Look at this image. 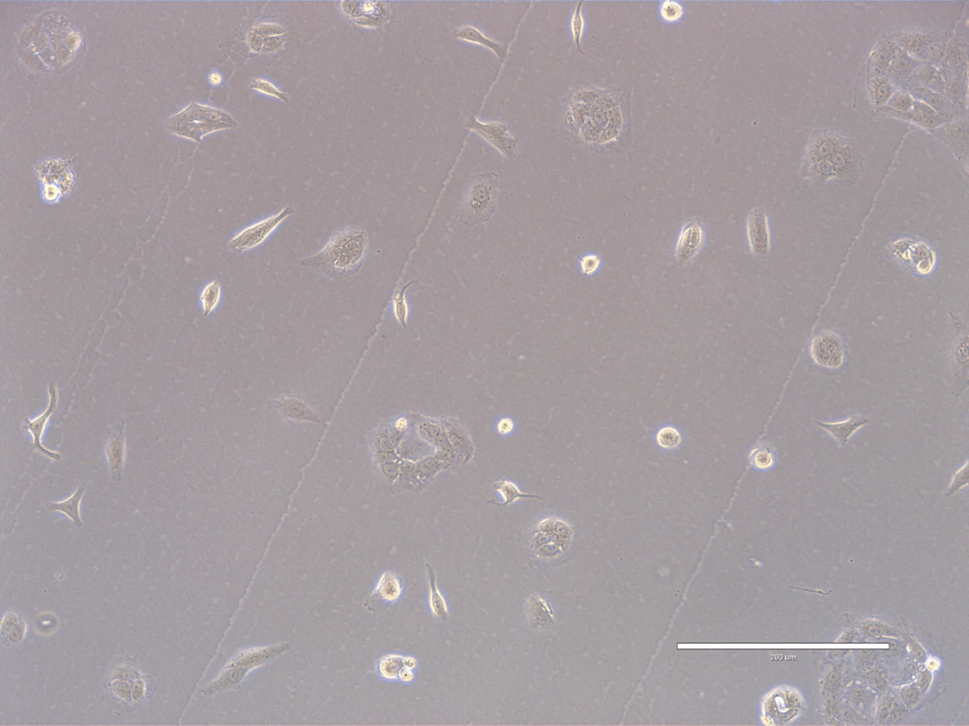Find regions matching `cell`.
<instances>
[{"mask_svg":"<svg viewBox=\"0 0 969 726\" xmlns=\"http://www.w3.org/2000/svg\"><path fill=\"white\" fill-rule=\"evenodd\" d=\"M572 538V527L566 521L554 517L543 518L532 530L531 550L538 558H556L566 552Z\"/></svg>","mask_w":969,"mask_h":726,"instance_id":"obj_4","label":"cell"},{"mask_svg":"<svg viewBox=\"0 0 969 726\" xmlns=\"http://www.w3.org/2000/svg\"><path fill=\"white\" fill-rule=\"evenodd\" d=\"M685 14V9L680 2L663 1L660 5V16L663 21L673 23L679 21Z\"/></svg>","mask_w":969,"mask_h":726,"instance_id":"obj_28","label":"cell"},{"mask_svg":"<svg viewBox=\"0 0 969 726\" xmlns=\"http://www.w3.org/2000/svg\"><path fill=\"white\" fill-rule=\"evenodd\" d=\"M368 250V236L360 227H348L334 233L325 246L301 264L336 278L355 275L362 267Z\"/></svg>","mask_w":969,"mask_h":726,"instance_id":"obj_2","label":"cell"},{"mask_svg":"<svg viewBox=\"0 0 969 726\" xmlns=\"http://www.w3.org/2000/svg\"><path fill=\"white\" fill-rule=\"evenodd\" d=\"M573 106V116L582 138L591 143L613 141L622 132L623 115L618 101L605 90H585L578 93Z\"/></svg>","mask_w":969,"mask_h":726,"instance_id":"obj_1","label":"cell"},{"mask_svg":"<svg viewBox=\"0 0 969 726\" xmlns=\"http://www.w3.org/2000/svg\"><path fill=\"white\" fill-rule=\"evenodd\" d=\"M84 494V485L81 484L77 491L74 492V494L71 495V497L69 498L68 500L60 501V503H49L46 507L51 511L64 513L66 517L71 519L75 526L81 527L84 522L81 520L80 515V504Z\"/></svg>","mask_w":969,"mask_h":726,"instance_id":"obj_20","label":"cell"},{"mask_svg":"<svg viewBox=\"0 0 969 726\" xmlns=\"http://www.w3.org/2000/svg\"><path fill=\"white\" fill-rule=\"evenodd\" d=\"M403 667L407 669L416 670L418 666V661L414 657H403Z\"/></svg>","mask_w":969,"mask_h":726,"instance_id":"obj_38","label":"cell"},{"mask_svg":"<svg viewBox=\"0 0 969 726\" xmlns=\"http://www.w3.org/2000/svg\"><path fill=\"white\" fill-rule=\"evenodd\" d=\"M416 281L410 282L409 284L404 286L400 293H396L392 299L393 314L400 325L406 326L407 321L409 318V305L406 298V291Z\"/></svg>","mask_w":969,"mask_h":726,"instance_id":"obj_24","label":"cell"},{"mask_svg":"<svg viewBox=\"0 0 969 726\" xmlns=\"http://www.w3.org/2000/svg\"><path fill=\"white\" fill-rule=\"evenodd\" d=\"M403 657L401 655H385L378 663V673L383 680L390 682L398 680V675L403 667Z\"/></svg>","mask_w":969,"mask_h":726,"instance_id":"obj_23","label":"cell"},{"mask_svg":"<svg viewBox=\"0 0 969 726\" xmlns=\"http://www.w3.org/2000/svg\"><path fill=\"white\" fill-rule=\"evenodd\" d=\"M415 679L416 675L414 670L407 669V667H403V669H401L400 675H398V680L403 682L404 684H411L415 681Z\"/></svg>","mask_w":969,"mask_h":726,"instance_id":"obj_35","label":"cell"},{"mask_svg":"<svg viewBox=\"0 0 969 726\" xmlns=\"http://www.w3.org/2000/svg\"><path fill=\"white\" fill-rule=\"evenodd\" d=\"M583 4L584 2L578 3L577 7H576L571 19L573 39H574L576 46H577V48L580 49L582 54H583V51H581V44L585 30V20L583 14H582V5Z\"/></svg>","mask_w":969,"mask_h":726,"instance_id":"obj_27","label":"cell"},{"mask_svg":"<svg viewBox=\"0 0 969 726\" xmlns=\"http://www.w3.org/2000/svg\"><path fill=\"white\" fill-rule=\"evenodd\" d=\"M867 423H868V419L865 416L858 415L837 423L816 421L815 424L828 431L842 447H845L855 431L860 430Z\"/></svg>","mask_w":969,"mask_h":726,"instance_id":"obj_16","label":"cell"},{"mask_svg":"<svg viewBox=\"0 0 969 726\" xmlns=\"http://www.w3.org/2000/svg\"><path fill=\"white\" fill-rule=\"evenodd\" d=\"M39 173V180L42 185L46 183H52L59 186L65 196L71 194L75 186L74 173L68 166L64 165L62 162L49 161L40 166Z\"/></svg>","mask_w":969,"mask_h":726,"instance_id":"obj_14","label":"cell"},{"mask_svg":"<svg viewBox=\"0 0 969 726\" xmlns=\"http://www.w3.org/2000/svg\"><path fill=\"white\" fill-rule=\"evenodd\" d=\"M498 490L500 495H502V498L505 501V505L513 503L520 498L532 497V495L523 494L514 483L506 482V480L500 483Z\"/></svg>","mask_w":969,"mask_h":726,"instance_id":"obj_31","label":"cell"},{"mask_svg":"<svg viewBox=\"0 0 969 726\" xmlns=\"http://www.w3.org/2000/svg\"><path fill=\"white\" fill-rule=\"evenodd\" d=\"M27 625L24 619L14 612H9L2 620V637L10 644L19 643L25 637Z\"/></svg>","mask_w":969,"mask_h":726,"instance_id":"obj_22","label":"cell"},{"mask_svg":"<svg viewBox=\"0 0 969 726\" xmlns=\"http://www.w3.org/2000/svg\"><path fill=\"white\" fill-rule=\"evenodd\" d=\"M453 36H455L456 39L466 41V42L468 43L477 44V45L481 46L483 48L490 49L491 51H493V54H496L499 59H503V58H505L506 56L504 46H503L502 44L496 42V40L491 39V38L486 36V35L483 34L478 29L473 27V26L466 25L463 26V27L456 29V30L453 31Z\"/></svg>","mask_w":969,"mask_h":726,"instance_id":"obj_17","label":"cell"},{"mask_svg":"<svg viewBox=\"0 0 969 726\" xmlns=\"http://www.w3.org/2000/svg\"><path fill=\"white\" fill-rule=\"evenodd\" d=\"M526 615L531 622L539 626L547 625L554 620V611L548 600L539 595L529 598L526 603Z\"/></svg>","mask_w":969,"mask_h":726,"instance_id":"obj_21","label":"cell"},{"mask_svg":"<svg viewBox=\"0 0 969 726\" xmlns=\"http://www.w3.org/2000/svg\"><path fill=\"white\" fill-rule=\"evenodd\" d=\"M748 245L753 255H767L770 250V230L766 213L761 208H753L748 215L746 221Z\"/></svg>","mask_w":969,"mask_h":726,"instance_id":"obj_12","label":"cell"},{"mask_svg":"<svg viewBox=\"0 0 969 726\" xmlns=\"http://www.w3.org/2000/svg\"><path fill=\"white\" fill-rule=\"evenodd\" d=\"M251 89L257 90V91L263 93V94L278 99V100L285 101V103H287V101H289V98H288L286 93L281 91V89H276L273 84L270 83L268 81L264 80V79H253Z\"/></svg>","mask_w":969,"mask_h":726,"instance_id":"obj_29","label":"cell"},{"mask_svg":"<svg viewBox=\"0 0 969 726\" xmlns=\"http://www.w3.org/2000/svg\"><path fill=\"white\" fill-rule=\"evenodd\" d=\"M238 126V122L226 111L197 103L191 104L166 123V128L173 135L198 143L209 133L236 129Z\"/></svg>","mask_w":969,"mask_h":726,"instance_id":"obj_3","label":"cell"},{"mask_svg":"<svg viewBox=\"0 0 969 726\" xmlns=\"http://www.w3.org/2000/svg\"><path fill=\"white\" fill-rule=\"evenodd\" d=\"M910 104L912 103H910V98L906 97V96H899V97L895 98L893 104L898 109L905 110L910 106Z\"/></svg>","mask_w":969,"mask_h":726,"instance_id":"obj_36","label":"cell"},{"mask_svg":"<svg viewBox=\"0 0 969 726\" xmlns=\"http://www.w3.org/2000/svg\"><path fill=\"white\" fill-rule=\"evenodd\" d=\"M889 251L901 264L918 275H930L935 268V253L926 242L902 238L892 242Z\"/></svg>","mask_w":969,"mask_h":726,"instance_id":"obj_7","label":"cell"},{"mask_svg":"<svg viewBox=\"0 0 969 726\" xmlns=\"http://www.w3.org/2000/svg\"><path fill=\"white\" fill-rule=\"evenodd\" d=\"M968 463H965L961 469L954 474L953 480L948 489V495L955 494L961 491L963 488L968 486Z\"/></svg>","mask_w":969,"mask_h":726,"instance_id":"obj_32","label":"cell"},{"mask_svg":"<svg viewBox=\"0 0 969 726\" xmlns=\"http://www.w3.org/2000/svg\"><path fill=\"white\" fill-rule=\"evenodd\" d=\"M497 175L481 174L471 183L462 206V221L467 224L483 223L493 215L496 203Z\"/></svg>","mask_w":969,"mask_h":726,"instance_id":"obj_5","label":"cell"},{"mask_svg":"<svg viewBox=\"0 0 969 726\" xmlns=\"http://www.w3.org/2000/svg\"><path fill=\"white\" fill-rule=\"evenodd\" d=\"M810 355L818 365L828 369L840 368L845 358L842 338L833 331L822 332L811 342Z\"/></svg>","mask_w":969,"mask_h":726,"instance_id":"obj_8","label":"cell"},{"mask_svg":"<svg viewBox=\"0 0 969 726\" xmlns=\"http://www.w3.org/2000/svg\"><path fill=\"white\" fill-rule=\"evenodd\" d=\"M124 421L119 420L113 430L106 445V457L109 460L112 480L119 482L124 471L126 447H125Z\"/></svg>","mask_w":969,"mask_h":726,"instance_id":"obj_13","label":"cell"},{"mask_svg":"<svg viewBox=\"0 0 969 726\" xmlns=\"http://www.w3.org/2000/svg\"><path fill=\"white\" fill-rule=\"evenodd\" d=\"M602 259L596 253H587L581 258L580 270L585 276H593L601 269Z\"/></svg>","mask_w":969,"mask_h":726,"instance_id":"obj_30","label":"cell"},{"mask_svg":"<svg viewBox=\"0 0 969 726\" xmlns=\"http://www.w3.org/2000/svg\"><path fill=\"white\" fill-rule=\"evenodd\" d=\"M426 580L428 587V607L430 613L438 622H447L450 617L449 606L443 593L438 585L435 568L426 564Z\"/></svg>","mask_w":969,"mask_h":726,"instance_id":"obj_15","label":"cell"},{"mask_svg":"<svg viewBox=\"0 0 969 726\" xmlns=\"http://www.w3.org/2000/svg\"><path fill=\"white\" fill-rule=\"evenodd\" d=\"M407 425H408V422H407V420L403 418V417H401V418H398L397 422H396V428H397L398 430H406Z\"/></svg>","mask_w":969,"mask_h":726,"instance_id":"obj_40","label":"cell"},{"mask_svg":"<svg viewBox=\"0 0 969 726\" xmlns=\"http://www.w3.org/2000/svg\"><path fill=\"white\" fill-rule=\"evenodd\" d=\"M222 285L217 280H211L203 286L198 301L204 316L208 317L217 310L222 300Z\"/></svg>","mask_w":969,"mask_h":726,"instance_id":"obj_19","label":"cell"},{"mask_svg":"<svg viewBox=\"0 0 969 726\" xmlns=\"http://www.w3.org/2000/svg\"><path fill=\"white\" fill-rule=\"evenodd\" d=\"M889 94L890 89L887 84H881V86L878 87L877 92V99L878 101H883L885 100V99L888 98Z\"/></svg>","mask_w":969,"mask_h":726,"instance_id":"obj_37","label":"cell"},{"mask_svg":"<svg viewBox=\"0 0 969 726\" xmlns=\"http://www.w3.org/2000/svg\"><path fill=\"white\" fill-rule=\"evenodd\" d=\"M681 441H682V437H681L679 431L674 427H671V425L661 428L656 434L657 444L663 450H675V448L679 447Z\"/></svg>","mask_w":969,"mask_h":726,"instance_id":"obj_26","label":"cell"},{"mask_svg":"<svg viewBox=\"0 0 969 726\" xmlns=\"http://www.w3.org/2000/svg\"><path fill=\"white\" fill-rule=\"evenodd\" d=\"M939 662L936 659L931 658L927 662V667L930 670H937L939 667Z\"/></svg>","mask_w":969,"mask_h":726,"instance_id":"obj_42","label":"cell"},{"mask_svg":"<svg viewBox=\"0 0 969 726\" xmlns=\"http://www.w3.org/2000/svg\"><path fill=\"white\" fill-rule=\"evenodd\" d=\"M209 81L212 86H220L223 81V76L219 72H211L209 76Z\"/></svg>","mask_w":969,"mask_h":726,"instance_id":"obj_39","label":"cell"},{"mask_svg":"<svg viewBox=\"0 0 969 726\" xmlns=\"http://www.w3.org/2000/svg\"><path fill=\"white\" fill-rule=\"evenodd\" d=\"M63 197H65V195H64L59 186L52 185V183L42 185L41 198H42L44 203H48V205H55V203H59Z\"/></svg>","mask_w":969,"mask_h":726,"instance_id":"obj_33","label":"cell"},{"mask_svg":"<svg viewBox=\"0 0 969 726\" xmlns=\"http://www.w3.org/2000/svg\"><path fill=\"white\" fill-rule=\"evenodd\" d=\"M831 146V143H825V144L820 146V150L818 151L819 156H825V154L829 153V151H830L832 148Z\"/></svg>","mask_w":969,"mask_h":726,"instance_id":"obj_41","label":"cell"},{"mask_svg":"<svg viewBox=\"0 0 969 726\" xmlns=\"http://www.w3.org/2000/svg\"><path fill=\"white\" fill-rule=\"evenodd\" d=\"M293 214V208L291 206H287L276 214L241 229L240 232L233 236L229 241V250L235 253H243L261 246L271 237L276 228Z\"/></svg>","mask_w":969,"mask_h":726,"instance_id":"obj_6","label":"cell"},{"mask_svg":"<svg viewBox=\"0 0 969 726\" xmlns=\"http://www.w3.org/2000/svg\"><path fill=\"white\" fill-rule=\"evenodd\" d=\"M58 401H59V395L58 389L54 382L49 384V404L48 408L39 417L34 419L27 418L25 421L24 428L33 436V447L39 450L44 456L49 458L51 460H60L61 455L58 452L51 451L44 447L42 437L45 431L46 425L48 424L49 418L56 412Z\"/></svg>","mask_w":969,"mask_h":726,"instance_id":"obj_11","label":"cell"},{"mask_svg":"<svg viewBox=\"0 0 969 726\" xmlns=\"http://www.w3.org/2000/svg\"><path fill=\"white\" fill-rule=\"evenodd\" d=\"M465 126L468 130L478 133L506 158L513 159L515 150L519 141L511 135L506 124L501 122H481L473 116L466 122Z\"/></svg>","mask_w":969,"mask_h":726,"instance_id":"obj_9","label":"cell"},{"mask_svg":"<svg viewBox=\"0 0 969 726\" xmlns=\"http://www.w3.org/2000/svg\"><path fill=\"white\" fill-rule=\"evenodd\" d=\"M513 428L514 422L512 421V419L508 418V417H506V418L500 420L498 425H497V430H498V433L500 434H503V435H506V434L511 433V431L513 430Z\"/></svg>","mask_w":969,"mask_h":726,"instance_id":"obj_34","label":"cell"},{"mask_svg":"<svg viewBox=\"0 0 969 726\" xmlns=\"http://www.w3.org/2000/svg\"><path fill=\"white\" fill-rule=\"evenodd\" d=\"M403 593V583L400 577L392 571H386L378 579L373 595L386 603H395L401 599Z\"/></svg>","mask_w":969,"mask_h":726,"instance_id":"obj_18","label":"cell"},{"mask_svg":"<svg viewBox=\"0 0 969 726\" xmlns=\"http://www.w3.org/2000/svg\"><path fill=\"white\" fill-rule=\"evenodd\" d=\"M706 243V230L698 220H691L683 224L678 236L675 246V258L681 264H686L698 255Z\"/></svg>","mask_w":969,"mask_h":726,"instance_id":"obj_10","label":"cell"},{"mask_svg":"<svg viewBox=\"0 0 969 726\" xmlns=\"http://www.w3.org/2000/svg\"><path fill=\"white\" fill-rule=\"evenodd\" d=\"M750 463L759 470H768L775 463V457L769 448L760 445L750 452Z\"/></svg>","mask_w":969,"mask_h":726,"instance_id":"obj_25","label":"cell"}]
</instances>
